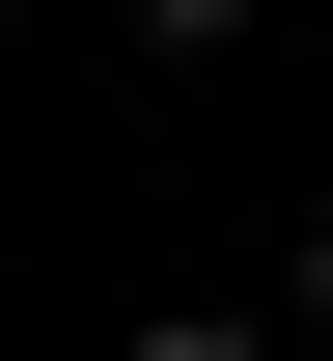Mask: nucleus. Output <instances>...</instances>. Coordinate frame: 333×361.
Listing matches in <instances>:
<instances>
[{
	"label": "nucleus",
	"instance_id": "3",
	"mask_svg": "<svg viewBox=\"0 0 333 361\" xmlns=\"http://www.w3.org/2000/svg\"><path fill=\"white\" fill-rule=\"evenodd\" d=\"M194 28H222V0H194Z\"/></svg>",
	"mask_w": 333,
	"mask_h": 361
},
{
	"label": "nucleus",
	"instance_id": "2",
	"mask_svg": "<svg viewBox=\"0 0 333 361\" xmlns=\"http://www.w3.org/2000/svg\"><path fill=\"white\" fill-rule=\"evenodd\" d=\"M306 334H333V223H306Z\"/></svg>",
	"mask_w": 333,
	"mask_h": 361
},
{
	"label": "nucleus",
	"instance_id": "1",
	"mask_svg": "<svg viewBox=\"0 0 333 361\" xmlns=\"http://www.w3.org/2000/svg\"><path fill=\"white\" fill-rule=\"evenodd\" d=\"M139 361H278V334H250V306H167V334H139Z\"/></svg>",
	"mask_w": 333,
	"mask_h": 361
}]
</instances>
